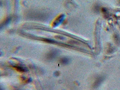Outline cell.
<instances>
[{
  "label": "cell",
  "mask_w": 120,
  "mask_h": 90,
  "mask_svg": "<svg viewBox=\"0 0 120 90\" xmlns=\"http://www.w3.org/2000/svg\"><path fill=\"white\" fill-rule=\"evenodd\" d=\"M58 54V52L56 51H50L49 53L47 55L46 58L48 60H52L57 56Z\"/></svg>",
  "instance_id": "6da1fadb"
},
{
  "label": "cell",
  "mask_w": 120,
  "mask_h": 90,
  "mask_svg": "<svg viewBox=\"0 0 120 90\" xmlns=\"http://www.w3.org/2000/svg\"><path fill=\"white\" fill-rule=\"evenodd\" d=\"M17 70H18V71H20V72L25 71V70L23 68L19 67H17Z\"/></svg>",
  "instance_id": "3957f363"
},
{
  "label": "cell",
  "mask_w": 120,
  "mask_h": 90,
  "mask_svg": "<svg viewBox=\"0 0 120 90\" xmlns=\"http://www.w3.org/2000/svg\"><path fill=\"white\" fill-rule=\"evenodd\" d=\"M69 62V59L67 58H63L61 59L60 60L61 64H68Z\"/></svg>",
  "instance_id": "7a4b0ae2"
}]
</instances>
